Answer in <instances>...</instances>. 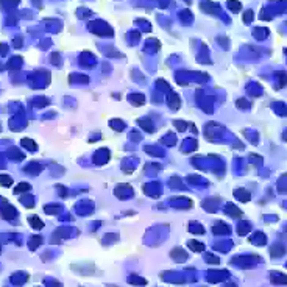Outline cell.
Instances as JSON below:
<instances>
[{"label":"cell","mask_w":287,"mask_h":287,"mask_svg":"<svg viewBox=\"0 0 287 287\" xmlns=\"http://www.w3.org/2000/svg\"><path fill=\"white\" fill-rule=\"evenodd\" d=\"M129 100H134V101H137V103H142V101H144V97H134V95H131V97H129Z\"/></svg>","instance_id":"7"},{"label":"cell","mask_w":287,"mask_h":287,"mask_svg":"<svg viewBox=\"0 0 287 287\" xmlns=\"http://www.w3.org/2000/svg\"><path fill=\"white\" fill-rule=\"evenodd\" d=\"M28 189H30V186H28V184H25V182H23V184H19V186L16 187V190H14V192H16V193H20V192H23V190H28Z\"/></svg>","instance_id":"4"},{"label":"cell","mask_w":287,"mask_h":287,"mask_svg":"<svg viewBox=\"0 0 287 287\" xmlns=\"http://www.w3.org/2000/svg\"><path fill=\"white\" fill-rule=\"evenodd\" d=\"M189 248H192V250H195V251H203V250H204V246H203L200 242L190 240V242H189Z\"/></svg>","instance_id":"1"},{"label":"cell","mask_w":287,"mask_h":287,"mask_svg":"<svg viewBox=\"0 0 287 287\" xmlns=\"http://www.w3.org/2000/svg\"><path fill=\"white\" fill-rule=\"evenodd\" d=\"M12 184V181H11V178L9 176H3V175H0V186H11Z\"/></svg>","instance_id":"3"},{"label":"cell","mask_w":287,"mask_h":287,"mask_svg":"<svg viewBox=\"0 0 287 287\" xmlns=\"http://www.w3.org/2000/svg\"><path fill=\"white\" fill-rule=\"evenodd\" d=\"M30 223H31V225H33L36 229H39V228H42V226H44V223H42V221L39 220V217H36V215L30 218Z\"/></svg>","instance_id":"2"},{"label":"cell","mask_w":287,"mask_h":287,"mask_svg":"<svg viewBox=\"0 0 287 287\" xmlns=\"http://www.w3.org/2000/svg\"><path fill=\"white\" fill-rule=\"evenodd\" d=\"M231 5H232V9H234V11H239V3H237V2H229V6H231Z\"/></svg>","instance_id":"8"},{"label":"cell","mask_w":287,"mask_h":287,"mask_svg":"<svg viewBox=\"0 0 287 287\" xmlns=\"http://www.w3.org/2000/svg\"><path fill=\"white\" fill-rule=\"evenodd\" d=\"M231 207H228V214H232V215H236V217H240L242 215V212L239 211V209H234L232 207V204H229Z\"/></svg>","instance_id":"5"},{"label":"cell","mask_w":287,"mask_h":287,"mask_svg":"<svg viewBox=\"0 0 287 287\" xmlns=\"http://www.w3.org/2000/svg\"><path fill=\"white\" fill-rule=\"evenodd\" d=\"M22 144H23L25 147H28V148H34L33 140H30V139H22Z\"/></svg>","instance_id":"6"}]
</instances>
